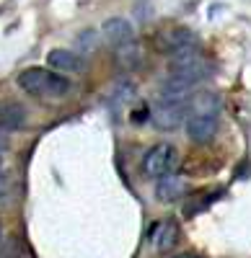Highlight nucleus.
Returning <instances> with one entry per match:
<instances>
[{"label":"nucleus","instance_id":"nucleus-9","mask_svg":"<svg viewBox=\"0 0 251 258\" xmlns=\"http://www.w3.org/2000/svg\"><path fill=\"white\" fill-rule=\"evenodd\" d=\"M104 39H107L109 44H114V47L130 44V41H132V26H130V21H124V18H109L107 24H104Z\"/></svg>","mask_w":251,"mask_h":258},{"label":"nucleus","instance_id":"nucleus-6","mask_svg":"<svg viewBox=\"0 0 251 258\" xmlns=\"http://www.w3.org/2000/svg\"><path fill=\"white\" fill-rule=\"evenodd\" d=\"M186 191H189V181H186L181 173H169V176L158 178V183H156V197L163 204L179 202L181 197H186Z\"/></svg>","mask_w":251,"mask_h":258},{"label":"nucleus","instance_id":"nucleus-13","mask_svg":"<svg viewBox=\"0 0 251 258\" xmlns=\"http://www.w3.org/2000/svg\"><path fill=\"white\" fill-rule=\"evenodd\" d=\"M220 109V98L210 91H199L189 98V111L192 114H218Z\"/></svg>","mask_w":251,"mask_h":258},{"label":"nucleus","instance_id":"nucleus-14","mask_svg":"<svg viewBox=\"0 0 251 258\" xmlns=\"http://www.w3.org/2000/svg\"><path fill=\"white\" fill-rule=\"evenodd\" d=\"M117 49H119V52H117V62L122 64L124 70H132L135 64H137V59H140V52H137V47H135L132 41H130V44H122V47H117Z\"/></svg>","mask_w":251,"mask_h":258},{"label":"nucleus","instance_id":"nucleus-4","mask_svg":"<svg viewBox=\"0 0 251 258\" xmlns=\"http://www.w3.org/2000/svg\"><path fill=\"white\" fill-rule=\"evenodd\" d=\"M186 111H189V103H166V101H158L153 106V111H150V121L158 129H163V132H171V129L184 124Z\"/></svg>","mask_w":251,"mask_h":258},{"label":"nucleus","instance_id":"nucleus-15","mask_svg":"<svg viewBox=\"0 0 251 258\" xmlns=\"http://www.w3.org/2000/svg\"><path fill=\"white\" fill-rule=\"evenodd\" d=\"M6 191H8V178H6L3 170H0V199L6 197Z\"/></svg>","mask_w":251,"mask_h":258},{"label":"nucleus","instance_id":"nucleus-11","mask_svg":"<svg viewBox=\"0 0 251 258\" xmlns=\"http://www.w3.org/2000/svg\"><path fill=\"white\" fill-rule=\"evenodd\" d=\"M189 91H192V85H186L176 78H169L161 85V101H166V103H189Z\"/></svg>","mask_w":251,"mask_h":258},{"label":"nucleus","instance_id":"nucleus-3","mask_svg":"<svg viewBox=\"0 0 251 258\" xmlns=\"http://www.w3.org/2000/svg\"><path fill=\"white\" fill-rule=\"evenodd\" d=\"M179 150L169 142H158L153 145L148 153L142 155V173L148 178H163L169 173H176L179 168Z\"/></svg>","mask_w":251,"mask_h":258},{"label":"nucleus","instance_id":"nucleus-2","mask_svg":"<svg viewBox=\"0 0 251 258\" xmlns=\"http://www.w3.org/2000/svg\"><path fill=\"white\" fill-rule=\"evenodd\" d=\"M207 75H210V59H207L199 49L186 47V49L171 54L169 78H176V80H181L186 85H194V83L205 80Z\"/></svg>","mask_w":251,"mask_h":258},{"label":"nucleus","instance_id":"nucleus-10","mask_svg":"<svg viewBox=\"0 0 251 258\" xmlns=\"http://www.w3.org/2000/svg\"><path fill=\"white\" fill-rule=\"evenodd\" d=\"M176 240H179V227L174 222H158L150 230V243L158 250H169L171 245H176Z\"/></svg>","mask_w":251,"mask_h":258},{"label":"nucleus","instance_id":"nucleus-12","mask_svg":"<svg viewBox=\"0 0 251 258\" xmlns=\"http://www.w3.org/2000/svg\"><path fill=\"white\" fill-rule=\"evenodd\" d=\"M161 44H163V49L166 52H181V49H186V47H192L194 44V34H189L186 29H174V31H166L163 36H161Z\"/></svg>","mask_w":251,"mask_h":258},{"label":"nucleus","instance_id":"nucleus-5","mask_svg":"<svg viewBox=\"0 0 251 258\" xmlns=\"http://www.w3.org/2000/svg\"><path fill=\"white\" fill-rule=\"evenodd\" d=\"M218 135V114H189L186 119V137L197 145L213 142Z\"/></svg>","mask_w":251,"mask_h":258},{"label":"nucleus","instance_id":"nucleus-7","mask_svg":"<svg viewBox=\"0 0 251 258\" xmlns=\"http://www.w3.org/2000/svg\"><path fill=\"white\" fill-rule=\"evenodd\" d=\"M47 64L60 73H83L86 62L78 52H70V49H52L49 57H47Z\"/></svg>","mask_w":251,"mask_h":258},{"label":"nucleus","instance_id":"nucleus-8","mask_svg":"<svg viewBox=\"0 0 251 258\" xmlns=\"http://www.w3.org/2000/svg\"><path fill=\"white\" fill-rule=\"evenodd\" d=\"M26 124V109L16 101H0V132H13Z\"/></svg>","mask_w":251,"mask_h":258},{"label":"nucleus","instance_id":"nucleus-16","mask_svg":"<svg viewBox=\"0 0 251 258\" xmlns=\"http://www.w3.org/2000/svg\"><path fill=\"white\" fill-rule=\"evenodd\" d=\"M176 258H199V255H189V253H184V255H176Z\"/></svg>","mask_w":251,"mask_h":258},{"label":"nucleus","instance_id":"nucleus-1","mask_svg":"<svg viewBox=\"0 0 251 258\" xmlns=\"http://www.w3.org/2000/svg\"><path fill=\"white\" fill-rule=\"evenodd\" d=\"M18 85L36 98H65L73 88L65 75L47 68H26L24 73H18Z\"/></svg>","mask_w":251,"mask_h":258}]
</instances>
